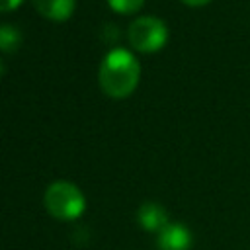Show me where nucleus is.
I'll return each mask as SVG.
<instances>
[{
    "instance_id": "obj_1",
    "label": "nucleus",
    "mask_w": 250,
    "mask_h": 250,
    "mask_svg": "<svg viewBox=\"0 0 250 250\" xmlns=\"http://www.w3.org/2000/svg\"><path fill=\"white\" fill-rule=\"evenodd\" d=\"M141 80V62L137 55L125 47H115L105 53L100 62L98 82L105 96L113 100L129 98Z\"/></svg>"
},
{
    "instance_id": "obj_2",
    "label": "nucleus",
    "mask_w": 250,
    "mask_h": 250,
    "mask_svg": "<svg viewBox=\"0 0 250 250\" xmlns=\"http://www.w3.org/2000/svg\"><path fill=\"white\" fill-rule=\"evenodd\" d=\"M47 213L59 221H76L86 211V197L82 189L68 180H55L43 193Z\"/></svg>"
},
{
    "instance_id": "obj_3",
    "label": "nucleus",
    "mask_w": 250,
    "mask_h": 250,
    "mask_svg": "<svg viewBox=\"0 0 250 250\" xmlns=\"http://www.w3.org/2000/svg\"><path fill=\"white\" fill-rule=\"evenodd\" d=\"M168 25L156 16H139L127 27V41L133 51L150 55L164 49L168 43Z\"/></svg>"
},
{
    "instance_id": "obj_4",
    "label": "nucleus",
    "mask_w": 250,
    "mask_h": 250,
    "mask_svg": "<svg viewBox=\"0 0 250 250\" xmlns=\"http://www.w3.org/2000/svg\"><path fill=\"white\" fill-rule=\"evenodd\" d=\"M193 244V234L188 225L170 221L158 234H156V248L158 250H189Z\"/></svg>"
},
{
    "instance_id": "obj_5",
    "label": "nucleus",
    "mask_w": 250,
    "mask_h": 250,
    "mask_svg": "<svg viewBox=\"0 0 250 250\" xmlns=\"http://www.w3.org/2000/svg\"><path fill=\"white\" fill-rule=\"evenodd\" d=\"M137 223L143 230L158 234L170 223V217H168L166 207L160 205L158 201H145L137 209Z\"/></svg>"
},
{
    "instance_id": "obj_6",
    "label": "nucleus",
    "mask_w": 250,
    "mask_h": 250,
    "mask_svg": "<svg viewBox=\"0 0 250 250\" xmlns=\"http://www.w3.org/2000/svg\"><path fill=\"white\" fill-rule=\"evenodd\" d=\"M33 8L51 21H66L76 10V0H31Z\"/></svg>"
},
{
    "instance_id": "obj_7",
    "label": "nucleus",
    "mask_w": 250,
    "mask_h": 250,
    "mask_svg": "<svg viewBox=\"0 0 250 250\" xmlns=\"http://www.w3.org/2000/svg\"><path fill=\"white\" fill-rule=\"evenodd\" d=\"M23 35L20 31V27L12 25V23H2L0 25V53L4 55H12L21 47Z\"/></svg>"
},
{
    "instance_id": "obj_8",
    "label": "nucleus",
    "mask_w": 250,
    "mask_h": 250,
    "mask_svg": "<svg viewBox=\"0 0 250 250\" xmlns=\"http://www.w3.org/2000/svg\"><path fill=\"white\" fill-rule=\"evenodd\" d=\"M107 6L115 12V14H121V16H131V14H137L146 0H105Z\"/></svg>"
},
{
    "instance_id": "obj_9",
    "label": "nucleus",
    "mask_w": 250,
    "mask_h": 250,
    "mask_svg": "<svg viewBox=\"0 0 250 250\" xmlns=\"http://www.w3.org/2000/svg\"><path fill=\"white\" fill-rule=\"evenodd\" d=\"M23 4V0H0V12H14Z\"/></svg>"
},
{
    "instance_id": "obj_10",
    "label": "nucleus",
    "mask_w": 250,
    "mask_h": 250,
    "mask_svg": "<svg viewBox=\"0 0 250 250\" xmlns=\"http://www.w3.org/2000/svg\"><path fill=\"white\" fill-rule=\"evenodd\" d=\"M182 4H186V6H189V8H203V6H207L211 0H180Z\"/></svg>"
},
{
    "instance_id": "obj_11",
    "label": "nucleus",
    "mask_w": 250,
    "mask_h": 250,
    "mask_svg": "<svg viewBox=\"0 0 250 250\" xmlns=\"http://www.w3.org/2000/svg\"><path fill=\"white\" fill-rule=\"evenodd\" d=\"M4 68H6V66H4V61H2V59H0V76H2V74H4Z\"/></svg>"
}]
</instances>
